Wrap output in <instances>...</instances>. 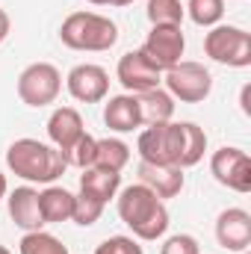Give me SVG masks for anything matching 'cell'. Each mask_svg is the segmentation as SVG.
Wrapping results in <instances>:
<instances>
[{
    "label": "cell",
    "instance_id": "cell-14",
    "mask_svg": "<svg viewBox=\"0 0 251 254\" xmlns=\"http://www.w3.org/2000/svg\"><path fill=\"white\" fill-rule=\"evenodd\" d=\"M139 184H145L160 201L178 198L187 187V175L178 166H157V163H139Z\"/></svg>",
    "mask_w": 251,
    "mask_h": 254
},
{
    "label": "cell",
    "instance_id": "cell-27",
    "mask_svg": "<svg viewBox=\"0 0 251 254\" xmlns=\"http://www.w3.org/2000/svg\"><path fill=\"white\" fill-rule=\"evenodd\" d=\"M95 254H145L142 252V246H139V240L136 237H125V234H116V237H107Z\"/></svg>",
    "mask_w": 251,
    "mask_h": 254
},
{
    "label": "cell",
    "instance_id": "cell-21",
    "mask_svg": "<svg viewBox=\"0 0 251 254\" xmlns=\"http://www.w3.org/2000/svg\"><path fill=\"white\" fill-rule=\"evenodd\" d=\"M127 163H130V145H127V142L116 139V136L98 139V151H95V166H98V169L125 172Z\"/></svg>",
    "mask_w": 251,
    "mask_h": 254
},
{
    "label": "cell",
    "instance_id": "cell-24",
    "mask_svg": "<svg viewBox=\"0 0 251 254\" xmlns=\"http://www.w3.org/2000/svg\"><path fill=\"white\" fill-rule=\"evenodd\" d=\"M184 9L189 21L198 27H216L225 18V0H189Z\"/></svg>",
    "mask_w": 251,
    "mask_h": 254
},
{
    "label": "cell",
    "instance_id": "cell-7",
    "mask_svg": "<svg viewBox=\"0 0 251 254\" xmlns=\"http://www.w3.org/2000/svg\"><path fill=\"white\" fill-rule=\"evenodd\" d=\"M181 142H184L181 122L148 125L139 133V139H136V151H139L142 163L178 166V160H181Z\"/></svg>",
    "mask_w": 251,
    "mask_h": 254
},
{
    "label": "cell",
    "instance_id": "cell-18",
    "mask_svg": "<svg viewBox=\"0 0 251 254\" xmlns=\"http://www.w3.org/2000/svg\"><path fill=\"white\" fill-rule=\"evenodd\" d=\"M136 104H139L142 127L166 125V122H172V116H175V98H172L163 86H157V89H148V92L136 95Z\"/></svg>",
    "mask_w": 251,
    "mask_h": 254
},
{
    "label": "cell",
    "instance_id": "cell-15",
    "mask_svg": "<svg viewBox=\"0 0 251 254\" xmlns=\"http://www.w3.org/2000/svg\"><path fill=\"white\" fill-rule=\"evenodd\" d=\"M83 133H86L83 116H80L74 107H57V110L51 113V119H48V139L54 142V148H57L60 154L68 151Z\"/></svg>",
    "mask_w": 251,
    "mask_h": 254
},
{
    "label": "cell",
    "instance_id": "cell-20",
    "mask_svg": "<svg viewBox=\"0 0 251 254\" xmlns=\"http://www.w3.org/2000/svg\"><path fill=\"white\" fill-rule=\"evenodd\" d=\"M184 130V142H181V160H178V169H192L204 160V151H207V133L204 127H198L195 122H181Z\"/></svg>",
    "mask_w": 251,
    "mask_h": 254
},
{
    "label": "cell",
    "instance_id": "cell-12",
    "mask_svg": "<svg viewBox=\"0 0 251 254\" xmlns=\"http://www.w3.org/2000/svg\"><path fill=\"white\" fill-rule=\"evenodd\" d=\"M216 243L225 252H246L251 249V213L243 207H228L216 219Z\"/></svg>",
    "mask_w": 251,
    "mask_h": 254
},
{
    "label": "cell",
    "instance_id": "cell-5",
    "mask_svg": "<svg viewBox=\"0 0 251 254\" xmlns=\"http://www.w3.org/2000/svg\"><path fill=\"white\" fill-rule=\"evenodd\" d=\"M60 92H63V74L57 65L33 63L18 74V98H21V104H27L33 110L57 104Z\"/></svg>",
    "mask_w": 251,
    "mask_h": 254
},
{
    "label": "cell",
    "instance_id": "cell-2",
    "mask_svg": "<svg viewBox=\"0 0 251 254\" xmlns=\"http://www.w3.org/2000/svg\"><path fill=\"white\" fill-rule=\"evenodd\" d=\"M6 166L15 178L27 181V184H54L57 178H63V172L68 169L63 160V154L39 139H15L6 148Z\"/></svg>",
    "mask_w": 251,
    "mask_h": 254
},
{
    "label": "cell",
    "instance_id": "cell-9",
    "mask_svg": "<svg viewBox=\"0 0 251 254\" xmlns=\"http://www.w3.org/2000/svg\"><path fill=\"white\" fill-rule=\"evenodd\" d=\"M210 175L222 187L240 192V195H249L251 192V157H249V151L234 148V145H225V148L213 151V157H210Z\"/></svg>",
    "mask_w": 251,
    "mask_h": 254
},
{
    "label": "cell",
    "instance_id": "cell-22",
    "mask_svg": "<svg viewBox=\"0 0 251 254\" xmlns=\"http://www.w3.org/2000/svg\"><path fill=\"white\" fill-rule=\"evenodd\" d=\"M18 252L21 254H68V246L63 240H57L54 234H48V231H30V234L21 237Z\"/></svg>",
    "mask_w": 251,
    "mask_h": 254
},
{
    "label": "cell",
    "instance_id": "cell-33",
    "mask_svg": "<svg viewBox=\"0 0 251 254\" xmlns=\"http://www.w3.org/2000/svg\"><path fill=\"white\" fill-rule=\"evenodd\" d=\"M240 254H251V252H249V249H246V252H240Z\"/></svg>",
    "mask_w": 251,
    "mask_h": 254
},
{
    "label": "cell",
    "instance_id": "cell-8",
    "mask_svg": "<svg viewBox=\"0 0 251 254\" xmlns=\"http://www.w3.org/2000/svg\"><path fill=\"white\" fill-rule=\"evenodd\" d=\"M142 57L154 65L160 74L169 71L172 65H178L184 60V51H187V36H184V27H172V24H157L151 27L145 45L139 48Z\"/></svg>",
    "mask_w": 251,
    "mask_h": 254
},
{
    "label": "cell",
    "instance_id": "cell-4",
    "mask_svg": "<svg viewBox=\"0 0 251 254\" xmlns=\"http://www.w3.org/2000/svg\"><path fill=\"white\" fill-rule=\"evenodd\" d=\"M204 54L228 68H249L251 65V33L234 24H216L204 36Z\"/></svg>",
    "mask_w": 251,
    "mask_h": 254
},
{
    "label": "cell",
    "instance_id": "cell-11",
    "mask_svg": "<svg viewBox=\"0 0 251 254\" xmlns=\"http://www.w3.org/2000/svg\"><path fill=\"white\" fill-rule=\"evenodd\" d=\"M116 77L130 95H142L148 89H157L163 83V74L142 57V51H127L116 65Z\"/></svg>",
    "mask_w": 251,
    "mask_h": 254
},
{
    "label": "cell",
    "instance_id": "cell-30",
    "mask_svg": "<svg viewBox=\"0 0 251 254\" xmlns=\"http://www.w3.org/2000/svg\"><path fill=\"white\" fill-rule=\"evenodd\" d=\"M130 3L133 0H98V6H119V9L122 6H130Z\"/></svg>",
    "mask_w": 251,
    "mask_h": 254
},
{
    "label": "cell",
    "instance_id": "cell-25",
    "mask_svg": "<svg viewBox=\"0 0 251 254\" xmlns=\"http://www.w3.org/2000/svg\"><path fill=\"white\" fill-rule=\"evenodd\" d=\"M95 151H98V139L95 136H89V133H83L68 151H63V160L68 169H89V166H95Z\"/></svg>",
    "mask_w": 251,
    "mask_h": 254
},
{
    "label": "cell",
    "instance_id": "cell-13",
    "mask_svg": "<svg viewBox=\"0 0 251 254\" xmlns=\"http://www.w3.org/2000/svg\"><path fill=\"white\" fill-rule=\"evenodd\" d=\"M6 210H9V219H12L24 234L45 228V219H42V210H39V190L30 187V184L6 192Z\"/></svg>",
    "mask_w": 251,
    "mask_h": 254
},
{
    "label": "cell",
    "instance_id": "cell-29",
    "mask_svg": "<svg viewBox=\"0 0 251 254\" xmlns=\"http://www.w3.org/2000/svg\"><path fill=\"white\" fill-rule=\"evenodd\" d=\"M9 30H12V18H9L6 9H0V45L9 39Z\"/></svg>",
    "mask_w": 251,
    "mask_h": 254
},
{
    "label": "cell",
    "instance_id": "cell-6",
    "mask_svg": "<svg viewBox=\"0 0 251 254\" xmlns=\"http://www.w3.org/2000/svg\"><path fill=\"white\" fill-rule=\"evenodd\" d=\"M163 83H166V92L181 104H201L213 92V74L192 60H181L169 71H163Z\"/></svg>",
    "mask_w": 251,
    "mask_h": 254
},
{
    "label": "cell",
    "instance_id": "cell-31",
    "mask_svg": "<svg viewBox=\"0 0 251 254\" xmlns=\"http://www.w3.org/2000/svg\"><path fill=\"white\" fill-rule=\"evenodd\" d=\"M6 192H9V181H6V175L0 172V198H6Z\"/></svg>",
    "mask_w": 251,
    "mask_h": 254
},
{
    "label": "cell",
    "instance_id": "cell-16",
    "mask_svg": "<svg viewBox=\"0 0 251 254\" xmlns=\"http://www.w3.org/2000/svg\"><path fill=\"white\" fill-rule=\"evenodd\" d=\"M104 125L110 127L113 133H133L142 127V116H139V104L136 95H113L104 104Z\"/></svg>",
    "mask_w": 251,
    "mask_h": 254
},
{
    "label": "cell",
    "instance_id": "cell-23",
    "mask_svg": "<svg viewBox=\"0 0 251 254\" xmlns=\"http://www.w3.org/2000/svg\"><path fill=\"white\" fill-rule=\"evenodd\" d=\"M148 21L151 27L157 24H172V27H184V18H187V9L181 0H148Z\"/></svg>",
    "mask_w": 251,
    "mask_h": 254
},
{
    "label": "cell",
    "instance_id": "cell-17",
    "mask_svg": "<svg viewBox=\"0 0 251 254\" xmlns=\"http://www.w3.org/2000/svg\"><path fill=\"white\" fill-rule=\"evenodd\" d=\"M122 190V172H110V169H98V166H89L83 169L80 175V192L101 201L104 207L119 195Z\"/></svg>",
    "mask_w": 251,
    "mask_h": 254
},
{
    "label": "cell",
    "instance_id": "cell-28",
    "mask_svg": "<svg viewBox=\"0 0 251 254\" xmlns=\"http://www.w3.org/2000/svg\"><path fill=\"white\" fill-rule=\"evenodd\" d=\"M160 254H201V246L192 234H175L160 246Z\"/></svg>",
    "mask_w": 251,
    "mask_h": 254
},
{
    "label": "cell",
    "instance_id": "cell-1",
    "mask_svg": "<svg viewBox=\"0 0 251 254\" xmlns=\"http://www.w3.org/2000/svg\"><path fill=\"white\" fill-rule=\"evenodd\" d=\"M116 204H119L122 222L133 231L136 240L154 243V240L166 237V231H169V210L145 184H130L125 190H119Z\"/></svg>",
    "mask_w": 251,
    "mask_h": 254
},
{
    "label": "cell",
    "instance_id": "cell-19",
    "mask_svg": "<svg viewBox=\"0 0 251 254\" xmlns=\"http://www.w3.org/2000/svg\"><path fill=\"white\" fill-rule=\"evenodd\" d=\"M39 210L45 225H63L71 222V210H74V192H68L65 187L48 184L45 190L39 192Z\"/></svg>",
    "mask_w": 251,
    "mask_h": 254
},
{
    "label": "cell",
    "instance_id": "cell-10",
    "mask_svg": "<svg viewBox=\"0 0 251 254\" xmlns=\"http://www.w3.org/2000/svg\"><path fill=\"white\" fill-rule=\"evenodd\" d=\"M65 89L80 104H101L110 95V74H107V68L95 63H80L68 71Z\"/></svg>",
    "mask_w": 251,
    "mask_h": 254
},
{
    "label": "cell",
    "instance_id": "cell-32",
    "mask_svg": "<svg viewBox=\"0 0 251 254\" xmlns=\"http://www.w3.org/2000/svg\"><path fill=\"white\" fill-rule=\"evenodd\" d=\"M0 254H12V252H9V249H6V246H0Z\"/></svg>",
    "mask_w": 251,
    "mask_h": 254
},
{
    "label": "cell",
    "instance_id": "cell-26",
    "mask_svg": "<svg viewBox=\"0 0 251 254\" xmlns=\"http://www.w3.org/2000/svg\"><path fill=\"white\" fill-rule=\"evenodd\" d=\"M101 213H104V204H101V201H95V198H89V195H83V192L74 195V210H71V222H74V225L92 228V225L101 219Z\"/></svg>",
    "mask_w": 251,
    "mask_h": 254
},
{
    "label": "cell",
    "instance_id": "cell-3",
    "mask_svg": "<svg viewBox=\"0 0 251 254\" xmlns=\"http://www.w3.org/2000/svg\"><path fill=\"white\" fill-rule=\"evenodd\" d=\"M60 39L65 48L80 51V54H104L116 48L119 42V27L107 15L98 12H71L60 27Z\"/></svg>",
    "mask_w": 251,
    "mask_h": 254
},
{
    "label": "cell",
    "instance_id": "cell-34",
    "mask_svg": "<svg viewBox=\"0 0 251 254\" xmlns=\"http://www.w3.org/2000/svg\"><path fill=\"white\" fill-rule=\"evenodd\" d=\"M89 3H95V6H98V0H89Z\"/></svg>",
    "mask_w": 251,
    "mask_h": 254
}]
</instances>
